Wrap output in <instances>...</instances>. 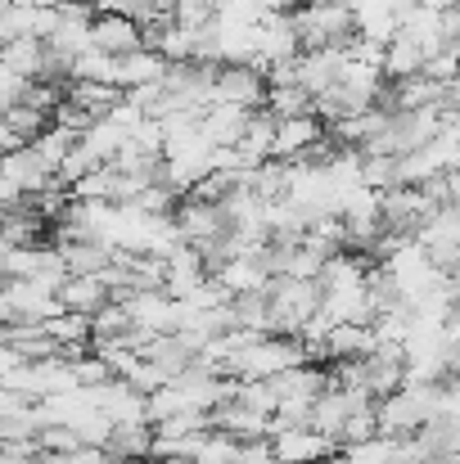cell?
<instances>
[{"instance_id":"obj_32","label":"cell","mask_w":460,"mask_h":464,"mask_svg":"<svg viewBox=\"0 0 460 464\" xmlns=\"http://www.w3.org/2000/svg\"><path fill=\"white\" fill-rule=\"evenodd\" d=\"M109 464H136V460H122V456H113V451H109Z\"/></svg>"},{"instance_id":"obj_7","label":"cell","mask_w":460,"mask_h":464,"mask_svg":"<svg viewBox=\"0 0 460 464\" xmlns=\"http://www.w3.org/2000/svg\"><path fill=\"white\" fill-rule=\"evenodd\" d=\"M176 221H181V230H185L190 244H203V239H217V235L230 230V212H226V203H217V198H199V194H185V198H181Z\"/></svg>"},{"instance_id":"obj_12","label":"cell","mask_w":460,"mask_h":464,"mask_svg":"<svg viewBox=\"0 0 460 464\" xmlns=\"http://www.w3.org/2000/svg\"><path fill=\"white\" fill-rule=\"evenodd\" d=\"M325 118L316 113H299V118H280V131H276V158H303L316 140H325Z\"/></svg>"},{"instance_id":"obj_28","label":"cell","mask_w":460,"mask_h":464,"mask_svg":"<svg viewBox=\"0 0 460 464\" xmlns=\"http://www.w3.org/2000/svg\"><path fill=\"white\" fill-rule=\"evenodd\" d=\"M267 9H280V14H294L299 5H307V0H262Z\"/></svg>"},{"instance_id":"obj_13","label":"cell","mask_w":460,"mask_h":464,"mask_svg":"<svg viewBox=\"0 0 460 464\" xmlns=\"http://www.w3.org/2000/svg\"><path fill=\"white\" fill-rule=\"evenodd\" d=\"M249 113L253 109H240V104H212L203 113V131H208L212 150H235L249 131Z\"/></svg>"},{"instance_id":"obj_8","label":"cell","mask_w":460,"mask_h":464,"mask_svg":"<svg viewBox=\"0 0 460 464\" xmlns=\"http://www.w3.org/2000/svg\"><path fill=\"white\" fill-rule=\"evenodd\" d=\"M91 45L109 54H136L145 50V23L132 14H100L91 27Z\"/></svg>"},{"instance_id":"obj_23","label":"cell","mask_w":460,"mask_h":464,"mask_svg":"<svg viewBox=\"0 0 460 464\" xmlns=\"http://www.w3.org/2000/svg\"><path fill=\"white\" fill-rule=\"evenodd\" d=\"M366 185H370V189H393V185H402V158L366 154Z\"/></svg>"},{"instance_id":"obj_4","label":"cell","mask_w":460,"mask_h":464,"mask_svg":"<svg viewBox=\"0 0 460 464\" xmlns=\"http://www.w3.org/2000/svg\"><path fill=\"white\" fill-rule=\"evenodd\" d=\"M54 167L45 162V154L36 150V140L27 145V150H14V154H5V185H0V198H5V208H18L27 194H36V189H45V185H54Z\"/></svg>"},{"instance_id":"obj_5","label":"cell","mask_w":460,"mask_h":464,"mask_svg":"<svg viewBox=\"0 0 460 464\" xmlns=\"http://www.w3.org/2000/svg\"><path fill=\"white\" fill-rule=\"evenodd\" d=\"M59 311H64V303H59L54 289L32 285V280H5V294H0V320L5 324H45Z\"/></svg>"},{"instance_id":"obj_6","label":"cell","mask_w":460,"mask_h":464,"mask_svg":"<svg viewBox=\"0 0 460 464\" xmlns=\"http://www.w3.org/2000/svg\"><path fill=\"white\" fill-rule=\"evenodd\" d=\"M271 95V77L253 63H221L217 72V104H240V109H262Z\"/></svg>"},{"instance_id":"obj_17","label":"cell","mask_w":460,"mask_h":464,"mask_svg":"<svg viewBox=\"0 0 460 464\" xmlns=\"http://www.w3.org/2000/svg\"><path fill=\"white\" fill-rule=\"evenodd\" d=\"M50 230V217H41L36 208L18 203V208H5V248H27V244H41V235Z\"/></svg>"},{"instance_id":"obj_11","label":"cell","mask_w":460,"mask_h":464,"mask_svg":"<svg viewBox=\"0 0 460 464\" xmlns=\"http://www.w3.org/2000/svg\"><path fill=\"white\" fill-rule=\"evenodd\" d=\"M59 303H64V311H86V315H95V311H104L113 303V289H109L104 276H68V280L59 285Z\"/></svg>"},{"instance_id":"obj_14","label":"cell","mask_w":460,"mask_h":464,"mask_svg":"<svg viewBox=\"0 0 460 464\" xmlns=\"http://www.w3.org/2000/svg\"><path fill=\"white\" fill-rule=\"evenodd\" d=\"M379 347L375 324H334V334L325 338V361H361Z\"/></svg>"},{"instance_id":"obj_33","label":"cell","mask_w":460,"mask_h":464,"mask_svg":"<svg viewBox=\"0 0 460 464\" xmlns=\"http://www.w3.org/2000/svg\"><path fill=\"white\" fill-rule=\"evenodd\" d=\"M325 5H352V0H325Z\"/></svg>"},{"instance_id":"obj_1","label":"cell","mask_w":460,"mask_h":464,"mask_svg":"<svg viewBox=\"0 0 460 464\" xmlns=\"http://www.w3.org/2000/svg\"><path fill=\"white\" fill-rule=\"evenodd\" d=\"M267 298H271V334H289L299 338L303 324L325 307V289L320 280H294V276H276L267 285Z\"/></svg>"},{"instance_id":"obj_24","label":"cell","mask_w":460,"mask_h":464,"mask_svg":"<svg viewBox=\"0 0 460 464\" xmlns=\"http://www.w3.org/2000/svg\"><path fill=\"white\" fill-rule=\"evenodd\" d=\"M41 451H54V456H73V451H82L86 442H82V433L73 429V424H45L41 429Z\"/></svg>"},{"instance_id":"obj_3","label":"cell","mask_w":460,"mask_h":464,"mask_svg":"<svg viewBox=\"0 0 460 464\" xmlns=\"http://www.w3.org/2000/svg\"><path fill=\"white\" fill-rule=\"evenodd\" d=\"M5 280H32V285H45L59 294V285L73 276L59 244H27V248H5V262H0Z\"/></svg>"},{"instance_id":"obj_20","label":"cell","mask_w":460,"mask_h":464,"mask_svg":"<svg viewBox=\"0 0 460 464\" xmlns=\"http://www.w3.org/2000/svg\"><path fill=\"white\" fill-rule=\"evenodd\" d=\"M171 68L167 54L158 50H136V54H122V91H136V86H150V82H162Z\"/></svg>"},{"instance_id":"obj_21","label":"cell","mask_w":460,"mask_h":464,"mask_svg":"<svg viewBox=\"0 0 460 464\" xmlns=\"http://www.w3.org/2000/svg\"><path fill=\"white\" fill-rule=\"evenodd\" d=\"M127 140H132V131H127L122 122H113V118H100L91 131H82V145L95 154V162H113Z\"/></svg>"},{"instance_id":"obj_9","label":"cell","mask_w":460,"mask_h":464,"mask_svg":"<svg viewBox=\"0 0 460 464\" xmlns=\"http://www.w3.org/2000/svg\"><path fill=\"white\" fill-rule=\"evenodd\" d=\"M271 447H276L280 460H294V464H320L338 451V447H334L325 433H316V429H280V433L271 438Z\"/></svg>"},{"instance_id":"obj_10","label":"cell","mask_w":460,"mask_h":464,"mask_svg":"<svg viewBox=\"0 0 460 464\" xmlns=\"http://www.w3.org/2000/svg\"><path fill=\"white\" fill-rule=\"evenodd\" d=\"M343 63H347V50H303L299 54V82L311 95H325L329 86H338Z\"/></svg>"},{"instance_id":"obj_29","label":"cell","mask_w":460,"mask_h":464,"mask_svg":"<svg viewBox=\"0 0 460 464\" xmlns=\"http://www.w3.org/2000/svg\"><path fill=\"white\" fill-rule=\"evenodd\" d=\"M0 464H36V456H23V451H9V447H5Z\"/></svg>"},{"instance_id":"obj_15","label":"cell","mask_w":460,"mask_h":464,"mask_svg":"<svg viewBox=\"0 0 460 464\" xmlns=\"http://www.w3.org/2000/svg\"><path fill=\"white\" fill-rule=\"evenodd\" d=\"M425 63H429V50H425L416 36H406V32H397V36L388 41V50H384V77H388V82L416 77V72H425Z\"/></svg>"},{"instance_id":"obj_26","label":"cell","mask_w":460,"mask_h":464,"mask_svg":"<svg viewBox=\"0 0 460 464\" xmlns=\"http://www.w3.org/2000/svg\"><path fill=\"white\" fill-rule=\"evenodd\" d=\"M425 72H429L434 82H443V86H452V82H460V59H456V50L447 45V50H438V54H429V63H425Z\"/></svg>"},{"instance_id":"obj_34","label":"cell","mask_w":460,"mask_h":464,"mask_svg":"<svg viewBox=\"0 0 460 464\" xmlns=\"http://www.w3.org/2000/svg\"><path fill=\"white\" fill-rule=\"evenodd\" d=\"M452 50H456V59H460V41H456V45H452Z\"/></svg>"},{"instance_id":"obj_16","label":"cell","mask_w":460,"mask_h":464,"mask_svg":"<svg viewBox=\"0 0 460 464\" xmlns=\"http://www.w3.org/2000/svg\"><path fill=\"white\" fill-rule=\"evenodd\" d=\"M59 253H64V262H68L73 276H100V271L113 266V244H100V239H64Z\"/></svg>"},{"instance_id":"obj_19","label":"cell","mask_w":460,"mask_h":464,"mask_svg":"<svg viewBox=\"0 0 460 464\" xmlns=\"http://www.w3.org/2000/svg\"><path fill=\"white\" fill-rule=\"evenodd\" d=\"M0 68H9V72H23V77H41L45 72V41L41 36H18V41H5V59H0Z\"/></svg>"},{"instance_id":"obj_25","label":"cell","mask_w":460,"mask_h":464,"mask_svg":"<svg viewBox=\"0 0 460 464\" xmlns=\"http://www.w3.org/2000/svg\"><path fill=\"white\" fill-rule=\"evenodd\" d=\"M73 374H77V383H82V388H100V383L118 379V374H113V365H109L100 352H86V356H77V361H73Z\"/></svg>"},{"instance_id":"obj_31","label":"cell","mask_w":460,"mask_h":464,"mask_svg":"<svg viewBox=\"0 0 460 464\" xmlns=\"http://www.w3.org/2000/svg\"><path fill=\"white\" fill-rule=\"evenodd\" d=\"M176 9V0H153V14H171Z\"/></svg>"},{"instance_id":"obj_27","label":"cell","mask_w":460,"mask_h":464,"mask_svg":"<svg viewBox=\"0 0 460 464\" xmlns=\"http://www.w3.org/2000/svg\"><path fill=\"white\" fill-rule=\"evenodd\" d=\"M68 464H109V447H82L68 456Z\"/></svg>"},{"instance_id":"obj_2","label":"cell","mask_w":460,"mask_h":464,"mask_svg":"<svg viewBox=\"0 0 460 464\" xmlns=\"http://www.w3.org/2000/svg\"><path fill=\"white\" fill-rule=\"evenodd\" d=\"M303 50H343L357 36V18L352 5H325V0H307L294 9Z\"/></svg>"},{"instance_id":"obj_30","label":"cell","mask_w":460,"mask_h":464,"mask_svg":"<svg viewBox=\"0 0 460 464\" xmlns=\"http://www.w3.org/2000/svg\"><path fill=\"white\" fill-rule=\"evenodd\" d=\"M416 5H429V9H456L460 0H416Z\"/></svg>"},{"instance_id":"obj_18","label":"cell","mask_w":460,"mask_h":464,"mask_svg":"<svg viewBox=\"0 0 460 464\" xmlns=\"http://www.w3.org/2000/svg\"><path fill=\"white\" fill-rule=\"evenodd\" d=\"M153 442H158V424H113L109 451L122 456V460L145 464V460H153Z\"/></svg>"},{"instance_id":"obj_22","label":"cell","mask_w":460,"mask_h":464,"mask_svg":"<svg viewBox=\"0 0 460 464\" xmlns=\"http://www.w3.org/2000/svg\"><path fill=\"white\" fill-rule=\"evenodd\" d=\"M267 109H271L276 118H299V113H316V95L307 91L303 82H294V86H271V95H267Z\"/></svg>"}]
</instances>
